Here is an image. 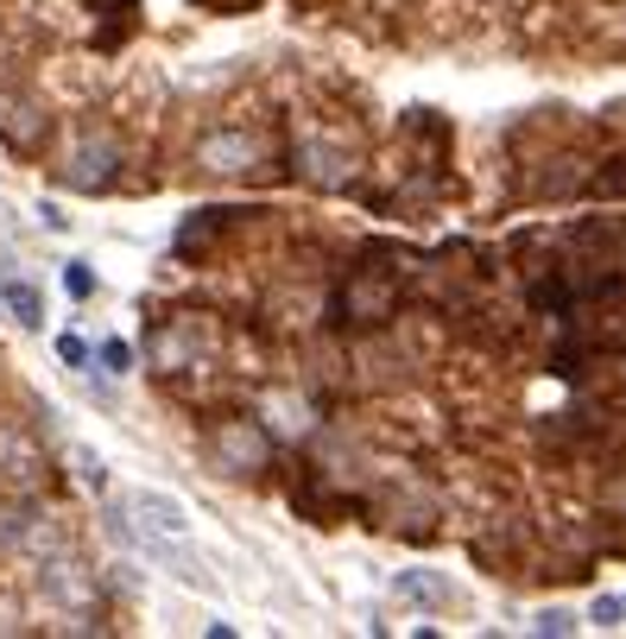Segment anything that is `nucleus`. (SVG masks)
I'll return each instance as SVG.
<instances>
[{
  "label": "nucleus",
  "instance_id": "nucleus-1",
  "mask_svg": "<svg viewBox=\"0 0 626 639\" xmlns=\"http://www.w3.org/2000/svg\"><path fill=\"white\" fill-rule=\"evenodd\" d=\"M127 513H133V526L114 519V532H127V538H190V513L177 507L172 494H158V487L127 494Z\"/></svg>",
  "mask_w": 626,
  "mask_h": 639
},
{
  "label": "nucleus",
  "instance_id": "nucleus-2",
  "mask_svg": "<svg viewBox=\"0 0 626 639\" xmlns=\"http://www.w3.org/2000/svg\"><path fill=\"white\" fill-rule=\"evenodd\" d=\"M0 298H7V310L20 317L25 330H45V298H39V285H25L20 273L0 266Z\"/></svg>",
  "mask_w": 626,
  "mask_h": 639
},
{
  "label": "nucleus",
  "instance_id": "nucleus-3",
  "mask_svg": "<svg viewBox=\"0 0 626 639\" xmlns=\"http://www.w3.org/2000/svg\"><path fill=\"white\" fill-rule=\"evenodd\" d=\"M32 475H39V450H32V437H20V431H0V482L25 487Z\"/></svg>",
  "mask_w": 626,
  "mask_h": 639
},
{
  "label": "nucleus",
  "instance_id": "nucleus-4",
  "mask_svg": "<svg viewBox=\"0 0 626 639\" xmlns=\"http://www.w3.org/2000/svg\"><path fill=\"white\" fill-rule=\"evenodd\" d=\"M45 588L57 595V602H89V588H83V576H76V563H51Z\"/></svg>",
  "mask_w": 626,
  "mask_h": 639
},
{
  "label": "nucleus",
  "instance_id": "nucleus-5",
  "mask_svg": "<svg viewBox=\"0 0 626 639\" xmlns=\"http://www.w3.org/2000/svg\"><path fill=\"white\" fill-rule=\"evenodd\" d=\"M202 158H209L216 172H241V158H253V146H248V140H209Z\"/></svg>",
  "mask_w": 626,
  "mask_h": 639
},
{
  "label": "nucleus",
  "instance_id": "nucleus-6",
  "mask_svg": "<svg viewBox=\"0 0 626 639\" xmlns=\"http://www.w3.org/2000/svg\"><path fill=\"white\" fill-rule=\"evenodd\" d=\"M399 595H405V602H430V608H437V602L450 595V583H437V576H418V570H405V576H399Z\"/></svg>",
  "mask_w": 626,
  "mask_h": 639
},
{
  "label": "nucleus",
  "instance_id": "nucleus-7",
  "mask_svg": "<svg viewBox=\"0 0 626 639\" xmlns=\"http://www.w3.org/2000/svg\"><path fill=\"white\" fill-rule=\"evenodd\" d=\"M70 462H76V482H83V487H96V494L108 487V462H101L96 450H89V443H76Z\"/></svg>",
  "mask_w": 626,
  "mask_h": 639
},
{
  "label": "nucleus",
  "instance_id": "nucleus-8",
  "mask_svg": "<svg viewBox=\"0 0 626 639\" xmlns=\"http://www.w3.org/2000/svg\"><path fill=\"white\" fill-rule=\"evenodd\" d=\"M83 190H96V184H108V153H83L76 158V172H70Z\"/></svg>",
  "mask_w": 626,
  "mask_h": 639
},
{
  "label": "nucleus",
  "instance_id": "nucleus-9",
  "mask_svg": "<svg viewBox=\"0 0 626 639\" xmlns=\"http://www.w3.org/2000/svg\"><path fill=\"white\" fill-rule=\"evenodd\" d=\"M531 627H538L545 639H563V634H576V614H570V608H545Z\"/></svg>",
  "mask_w": 626,
  "mask_h": 639
},
{
  "label": "nucleus",
  "instance_id": "nucleus-10",
  "mask_svg": "<svg viewBox=\"0 0 626 639\" xmlns=\"http://www.w3.org/2000/svg\"><path fill=\"white\" fill-rule=\"evenodd\" d=\"M589 620H595L602 634H614V627H620V620H626V602H614V595H602V602L589 608Z\"/></svg>",
  "mask_w": 626,
  "mask_h": 639
},
{
  "label": "nucleus",
  "instance_id": "nucleus-11",
  "mask_svg": "<svg viewBox=\"0 0 626 639\" xmlns=\"http://www.w3.org/2000/svg\"><path fill=\"white\" fill-rule=\"evenodd\" d=\"M64 291H70V298H89V291H96V273H89L83 260H70V266H64Z\"/></svg>",
  "mask_w": 626,
  "mask_h": 639
},
{
  "label": "nucleus",
  "instance_id": "nucleus-12",
  "mask_svg": "<svg viewBox=\"0 0 626 639\" xmlns=\"http://www.w3.org/2000/svg\"><path fill=\"white\" fill-rule=\"evenodd\" d=\"M57 355H64V367H89V342L83 335H57Z\"/></svg>",
  "mask_w": 626,
  "mask_h": 639
},
{
  "label": "nucleus",
  "instance_id": "nucleus-13",
  "mask_svg": "<svg viewBox=\"0 0 626 639\" xmlns=\"http://www.w3.org/2000/svg\"><path fill=\"white\" fill-rule=\"evenodd\" d=\"M101 367H108V374H127V367H133V349H127V342H101Z\"/></svg>",
  "mask_w": 626,
  "mask_h": 639
}]
</instances>
